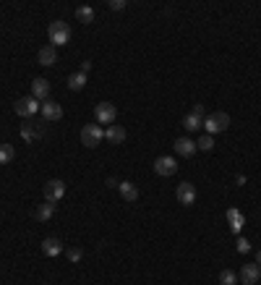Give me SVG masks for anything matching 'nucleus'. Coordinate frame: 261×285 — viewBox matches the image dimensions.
Wrapping results in <instances>:
<instances>
[{
	"label": "nucleus",
	"instance_id": "obj_1",
	"mask_svg": "<svg viewBox=\"0 0 261 285\" xmlns=\"http://www.w3.org/2000/svg\"><path fill=\"white\" fill-rule=\"evenodd\" d=\"M47 34H50V45H68V39H71V27L65 24V21H53V24L47 27Z\"/></svg>",
	"mask_w": 261,
	"mask_h": 285
},
{
	"label": "nucleus",
	"instance_id": "obj_2",
	"mask_svg": "<svg viewBox=\"0 0 261 285\" xmlns=\"http://www.w3.org/2000/svg\"><path fill=\"white\" fill-rule=\"evenodd\" d=\"M204 128H206V134H222V131H227L230 128V115L227 113H222V110H217V113H212L206 121H204Z\"/></svg>",
	"mask_w": 261,
	"mask_h": 285
},
{
	"label": "nucleus",
	"instance_id": "obj_3",
	"mask_svg": "<svg viewBox=\"0 0 261 285\" xmlns=\"http://www.w3.org/2000/svg\"><path fill=\"white\" fill-rule=\"evenodd\" d=\"M102 139H105V131H102L99 123H86L81 128V144L84 147H97Z\"/></svg>",
	"mask_w": 261,
	"mask_h": 285
},
{
	"label": "nucleus",
	"instance_id": "obj_4",
	"mask_svg": "<svg viewBox=\"0 0 261 285\" xmlns=\"http://www.w3.org/2000/svg\"><path fill=\"white\" fill-rule=\"evenodd\" d=\"M42 134H45V123L42 121L27 118L21 123V136H24V141H37V139H42Z\"/></svg>",
	"mask_w": 261,
	"mask_h": 285
},
{
	"label": "nucleus",
	"instance_id": "obj_5",
	"mask_svg": "<svg viewBox=\"0 0 261 285\" xmlns=\"http://www.w3.org/2000/svg\"><path fill=\"white\" fill-rule=\"evenodd\" d=\"M13 110L21 115V118H34L37 115V110H39V102L34 100V97H21V100H16V105H13Z\"/></svg>",
	"mask_w": 261,
	"mask_h": 285
},
{
	"label": "nucleus",
	"instance_id": "obj_6",
	"mask_svg": "<svg viewBox=\"0 0 261 285\" xmlns=\"http://www.w3.org/2000/svg\"><path fill=\"white\" fill-rule=\"evenodd\" d=\"M94 118H97V123H107V126H113V121L118 118L115 105H113V102H99V105L94 107Z\"/></svg>",
	"mask_w": 261,
	"mask_h": 285
},
{
	"label": "nucleus",
	"instance_id": "obj_7",
	"mask_svg": "<svg viewBox=\"0 0 261 285\" xmlns=\"http://www.w3.org/2000/svg\"><path fill=\"white\" fill-rule=\"evenodd\" d=\"M154 173L160 175V178H170V175L178 173V162L172 157H167V155H162V157L154 160Z\"/></svg>",
	"mask_w": 261,
	"mask_h": 285
},
{
	"label": "nucleus",
	"instance_id": "obj_8",
	"mask_svg": "<svg viewBox=\"0 0 261 285\" xmlns=\"http://www.w3.org/2000/svg\"><path fill=\"white\" fill-rule=\"evenodd\" d=\"M42 191H45V202H60L63 199V196H65V183L63 181H58V178H53V181H47L45 183V188H42Z\"/></svg>",
	"mask_w": 261,
	"mask_h": 285
},
{
	"label": "nucleus",
	"instance_id": "obj_9",
	"mask_svg": "<svg viewBox=\"0 0 261 285\" xmlns=\"http://www.w3.org/2000/svg\"><path fill=\"white\" fill-rule=\"evenodd\" d=\"M258 277H261V267L256 265V262H253V265H243L241 275H238V280H241L243 285H256Z\"/></svg>",
	"mask_w": 261,
	"mask_h": 285
},
{
	"label": "nucleus",
	"instance_id": "obj_10",
	"mask_svg": "<svg viewBox=\"0 0 261 285\" xmlns=\"http://www.w3.org/2000/svg\"><path fill=\"white\" fill-rule=\"evenodd\" d=\"M32 97L37 100V102H47V97H50V81L47 79H34L32 81Z\"/></svg>",
	"mask_w": 261,
	"mask_h": 285
},
{
	"label": "nucleus",
	"instance_id": "obj_11",
	"mask_svg": "<svg viewBox=\"0 0 261 285\" xmlns=\"http://www.w3.org/2000/svg\"><path fill=\"white\" fill-rule=\"evenodd\" d=\"M175 155H180V157H193V152H196V139H188V136H180V139H175Z\"/></svg>",
	"mask_w": 261,
	"mask_h": 285
},
{
	"label": "nucleus",
	"instance_id": "obj_12",
	"mask_svg": "<svg viewBox=\"0 0 261 285\" xmlns=\"http://www.w3.org/2000/svg\"><path fill=\"white\" fill-rule=\"evenodd\" d=\"M175 196H178V202L183 207H191L196 202V188H193V183H180L178 191H175Z\"/></svg>",
	"mask_w": 261,
	"mask_h": 285
},
{
	"label": "nucleus",
	"instance_id": "obj_13",
	"mask_svg": "<svg viewBox=\"0 0 261 285\" xmlns=\"http://www.w3.org/2000/svg\"><path fill=\"white\" fill-rule=\"evenodd\" d=\"M42 118H47V121H60L63 118V107L58 105V102H53V100H47V102H42Z\"/></svg>",
	"mask_w": 261,
	"mask_h": 285
},
{
	"label": "nucleus",
	"instance_id": "obj_14",
	"mask_svg": "<svg viewBox=\"0 0 261 285\" xmlns=\"http://www.w3.org/2000/svg\"><path fill=\"white\" fill-rule=\"evenodd\" d=\"M37 60H39V65H55L58 63V48L55 45H45L37 53Z\"/></svg>",
	"mask_w": 261,
	"mask_h": 285
},
{
	"label": "nucleus",
	"instance_id": "obj_15",
	"mask_svg": "<svg viewBox=\"0 0 261 285\" xmlns=\"http://www.w3.org/2000/svg\"><path fill=\"white\" fill-rule=\"evenodd\" d=\"M227 223H230V230H232V233H241L243 225H246V217H243L241 209L230 207V209H227Z\"/></svg>",
	"mask_w": 261,
	"mask_h": 285
},
{
	"label": "nucleus",
	"instance_id": "obj_16",
	"mask_svg": "<svg viewBox=\"0 0 261 285\" xmlns=\"http://www.w3.org/2000/svg\"><path fill=\"white\" fill-rule=\"evenodd\" d=\"M42 254H45V256H60L63 254V244L55 235H50V238L42 241Z\"/></svg>",
	"mask_w": 261,
	"mask_h": 285
},
{
	"label": "nucleus",
	"instance_id": "obj_17",
	"mask_svg": "<svg viewBox=\"0 0 261 285\" xmlns=\"http://www.w3.org/2000/svg\"><path fill=\"white\" fill-rule=\"evenodd\" d=\"M105 139L110 141V144H123L125 141V128L123 126H115V123L107 126L105 128Z\"/></svg>",
	"mask_w": 261,
	"mask_h": 285
},
{
	"label": "nucleus",
	"instance_id": "obj_18",
	"mask_svg": "<svg viewBox=\"0 0 261 285\" xmlns=\"http://www.w3.org/2000/svg\"><path fill=\"white\" fill-rule=\"evenodd\" d=\"M118 191H120V196H123V202H136V199H139V188L130 183V181H120Z\"/></svg>",
	"mask_w": 261,
	"mask_h": 285
},
{
	"label": "nucleus",
	"instance_id": "obj_19",
	"mask_svg": "<svg viewBox=\"0 0 261 285\" xmlns=\"http://www.w3.org/2000/svg\"><path fill=\"white\" fill-rule=\"evenodd\" d=\"M53 215H55V204H53V202H42V204L34 209V217H37V220H42V223H47Z\"/></svg>",
	"mask_w": 261,
	"mask_h": 285
},
{
	"label": "nucleus",
	"instance_id": "obj_20",
	"mask_svg": "<svg viewBox=\"0 0 261 285\" xmlns=\"http://www.w3.org/2000/svg\"><path fill=\"white\" fill-rule=\"evenodd\" d=\"M86 79H89V76L81 74V71L71 74V76H68V89H71V92H81L84 86H86Z\"/></svg>",
	"mask_w": 261,
	"mask_h": 285
},
{
	"label": "nucleus",
	"instance_id": "obj_21",
	"mask_svg": "<svg viewBox=\"0 0 261 285\" xmlns=\"http://www.w3.org/2000/svg\"><path fill=\"white\" fill-rule=\"evenodd\" d=\"M76 18L81 21V24H92V21H94V8L79 6V8H76Z\"/></svg>",
	"mask_w": 261,
	"mask_h": 285
},
{
	"label": "nucleus",
	"instance_id": "obj_22",
	"mask_svg": "<svg viewBox=\"0 0 261 285\" xmlns=\"http://www.w3.org/2000/svg\"><path fill=\"white\" fill-rule=\"evenodd\" d=\"M13 157H16L13 144H0V165H8Z\"/></svg>",
	"mask_w": 261,
	"mask_h": 285
},
{
	"label": "nucleus",
	"instance_id": "obj_23",
	"mask_svg": "<svg viewBox=\"0 0 261 285\" xmlns=\"http://www.w3.org/2000/svg\"><path fill=\"white\" fill-rule=\"evenodd\" d=\"M183 126H186V131H199V128L204 126V121H201L199 115H193V113H188V115L183 118Z\"/></svg>",
	"mask_w": 261,
	"mask_h": 285
},
{
	"label": "nucleus",
	"instance_id": "obj_24",
	"mask_svg": "<svg viewBox=\"0 0 261 285\" xmlns=\"http://www.w3.org/2000/svg\"><path fill=\"white\" fill-rule=\"evenodd\" d=\"M212 147H214V136H212V134H204V136H199V139H196V149L209 152Z\"/></svg>",
	"mask_w": 261,
	"mask_h": 285
},
{
	"label": "nucleus",
	"instance_id": "obj_25",
	"mask_svg": "<svg viewBox=\"0 0 261 285\" xmlns=\"http://www.w3.org/2000/svg\"><path fill=\"white\" fill-rule=\"evenodd\" d=\"M238 282V275L232 270H222L220 272V285H235Z\"/></svg>",
	"mask_w": 261,
	"mask_h": 285
},
{
	"label": "nucleus",
	"instance_id": "obj_26",
	"mask_svg": "<svg viewBox=\"0 0 261 285\" xmlns=\"http://www.w3.org/2000/svg\"><path fill=\"white\" fill-rule=\"evenodd\" d=\"M65 254H68V259L73 262V265H76V262H81V256H84V251H81L79 246H71V249L65 251Z\"/></svg>",
	"mask_w": 261,
	"mask_h": 285
},
{
	"label": "nucleus",
	"instance_id": "obj_27",
	"mask_svg": "<svg viewBox=\"0 0 261 285\" xmlns=\"http://www.w3.org/2000/svg\"><path fill=\"white\" fill-rule=\"evenodd\" d=\"M238 251H241V254H248V251H251V241L238 238Z\"/></svg>",
	"mask_w": 261,
	"mask_h": 285
},
{
	"label": "nucleus",
	"instance_id": "obj_28",
	"mask_svg": "<svg viewBox=\"0 0 261 285\" xmlns=\"http://www.w3.org/2000/svg\"><path fill=\"white\" fill-rule=\"evenodd\" d=\"M107 6H110L113 11H123V8H125V3H123V0H110V3H107Z\"/></svg>",
	"mask_w": 261,
	"mask_h": 285
},
{
	"label": "nucleus",
	"instance_id": "obj_29",
	"mask_svg": "<svg viewBox=\"0 0 261 285\" xmlns=\"http://www.w3.org/2000/svg\"><path fill=\"white\" fill-rule=\"evenodd\" d=\"M92 71V60H84L81 63V74H89Z\"/></svg>",
	"mask_w": 261,
	"mask_h": 285
},
{
	"label": "nucleus",
	"instance_id": "obj_30",
	"mask_svg": "<svg viewBox=\"0 0 261 285\" xmlns=\"http://www.w3.org/2000/svg\"><path fill=\"white\" fill-rule=\"evenodd\" d=\"M105 183H107V188H118V186H120V181H118V178H107Z\"/></svg>",
	"mask_w": 261,
	"mask_h": 285
},
{
	"label": "nucleus",
	"instance_id": "obj_31",
	"mask_svg": "<svg viewBox=\"0 0 261 285\" xmlns=\"http://www.w3.org/2000/svg\"><path fill=\"white\" fill-rule=\"evenodd\" d=\"M204 113H206V110H204V105H193V115H199V118H201Z\"/></svg>",
	"mask_w": 261,
	"mask_h": 285
},
{
	"label": "nucleus",
	"instance_id": "obj_32",
	"mask_svg": "<svg viewBox=\"0 0 261 285\" xmlns=\"http://www.w3.org/2000/svg\"><path fill=\"white\" fill-rule=\"evenodd\" d=\"M256 265L261 267V251H258V256H256Z\"/></svg>",
	"mask_w": 261,
	"mask_h": 285
}]
</instances>
